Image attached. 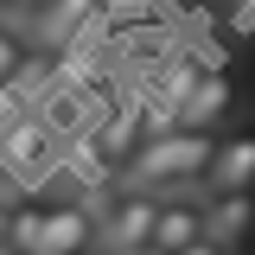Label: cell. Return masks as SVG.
Listing matches in <instances>:
<instances>
[{
    "label": "cell",
    "mask_w": 255,
    "mask_h": 255,
    "mask_svg": "<svg viewBox=\"0 0 255 255\" xmlns=\"http://www.w3.org/2000/svg\"><path fill=\"white\" fill-rule=\"evenodd\" d=\"M0 255H19V249H13V243H6V236H0Z\"/></svg>",
    "instance_id": "4fadbf2b"
},
{
    "label": "cell",
    "mask_w": 255,
    "mask_h": 255,
    "mask_svg": "<svg viewBox=\"0 0 255 255\" xmlns=\"http://www.w3.org/2000/svg\"><path fill=\"white\" fill-rule=\"evenodd\" d=\"M211 159H217V134L179 122V128H166V134H147V140L122 159V179H128V185H147V191L204 185Z\"/></svg>",
    "instance_id": "6da1fadb"
},
{
    "label": "cell",
    "mask_w": 255,
    "mask_h": 255,
    "mask_svg": "<svg viewBox=\"0 0 255 255\" xmlns=\"http://www.w3.org/2000/svg\"><path fill=\"white\" fill-rule=\"evenodd\" d=\"M96 230H102V217H96L90 198H51L45 204V249L83 255V249H96Z\"/></svg>",
    "instance_id": "277c9868"
},
{
    "label": "cell",
    "mask_w": 255,
    "mask_h": 255,
    "mask_svg": "<svg viewBox=\"0 0 255 255\" xmlns=\"http://www.w3.org/2000/svg\"><path fill=\"white\" fill-rule=\"evenodd\" d=\"M211 198V191H204ZM204 198H198V185H172V191H159V217H153V243L166 255H179L191 249L198 236H204Z\"/></svg>",
    "instance_id": "3957f363"
},
{
    "label": "cell",
    "mask_w": 255,
    "mask_h": 255,
    "mask_svg": "<svg viewBox=\"0 0 255 255\" xmlns=\"http://www.w3.org/2000/svg\"><path fill=\"white\" fill-rule=\"evenodd\" d=\"M249 230H255V185L204 198V236H217L223 249H236V243H249Z\"/></svg>",
    "instance_id": "5b68a950"
},
{
    "label": "cell",
    "mask_w": 255,
    "mask_h": 255,
    "mask_svg": "<svg viewBox=\"0 0 255 255\" xmlns=\"http://www.w3.org/2000/svg\"><path fill=\"white\" fill-rule=\"evenodd\" d=\"M26 58H32V51H26V38H19V32L6 26V19H0V83H13Z\"/></svg>",
    "instance_id": "30bf717a"
},
{
    "label": "cell",
    "mask_w": 255,
    "mask_h": 255,
    "mask_svg": "<svg viewBox=\"0 0 255 255\" xmlns=\"http://www.w3.org/2000/svg\"><path fill=\"white\" fill-rule=\"evenodd\" d=\"M230 109H236V90H230V77H223V70H204V83L185 96L179 122H185V128H211V134H217V128L230 122Z\"/></svg>",
    "instance_id": "ba28073f"
},
{
    "label": "cell",
    "mask_w": 255,
    "mask_h": 255,
    "mask_svg": "<svg viewBox=\"0 0 255 255\" xmlns=\"http://www.w3.org/2000/svg\"><path fill=\"white\" fill-rule=\"evenodd\" d=\"M0 6H6V13H19V19H32V13H38V0H0Z\"/></svg>",
    "instance_id": "8fae6325"
},
{
    "label": "cell",
    "mask_w": 255,
    "mask_h": 255,
    "mask_svg": "<svg viewBox=\"0 0 255 255\" xmlns=\"http://www.w3.org/2000/svg\"><path fill=\"white\" fill-rule=\"evenodd\" d=\"M102 6H109V0H38L32 32H38V45H45V51H64V45H70L77 32L90 26Z\"/></svg>",
    "instance_id": "8992f818"
},
{
    "label": "cell",
    "mask_w": 255,
    "mask_h": 255,
    "mask_svg": "<svg viewBox=\"0 0 255 255\" xmlns=\"http://www.w3.org/2000/svg\"><path fill=\"white\" fill-rule=\"evenodd\" d=\"M134 255H166V249H159V243H147V249H134Z\"/></svg>",
    "instance_id": "7c38bea8"
},
{
    "label": "cell",
    "mask_w": 255,
    "mask_h": 255,
    "mask_svg": "<svg viewBox=\"0 0 255 255\" xmlns=\"http://www.w3.org/2000/svg\"><path fill=\"white\" fill-rule=\"evenodd\" d=\"M102 230H96V243L109 255H134V249H147L153 243V217H159V191H147V185H115L109 198H102Z\"/></svg>",
    "instance_id": "7a4b0ae2"
},
{
    "label": "cell",
    "mask_w": 255,
    "mask_h": 255,
    "mask_svg": "<svg viewBox=\"0 0 255 255\" xmlns=\"http://www.w3.org/2000/svg\"><path fill=\"white\" fill-rule=\"evenodd\" d=\"M32 255H64V249H32Z\"/></svg>",
    "instance_id": "5bb4252c"
},
{
    "label": "cell",
    "mask_w": 255,
    "mask_h": 255,
    "mask_svg": "<svg viewBox=\"0 0 255 255\" xmlns=\"http://www.w3.org/2000/svg\"><path fill=\"white\" fill-rule=\"evenodd\" d=\"M6 243L19 255L45 249V198H13L6 204Z\"/></svg>",
    "instance_id": "9c48e42d"
},
{
    "label": "cell",
    "mask_w": 255,
    "mask_h": 255,
    "mask_svg": "<svg viewBox=\"0 0 255 255\" xmlns=\"http://www.w3.org/2000/svg\"><path fill=\"white\" fill-rule=\"evenodd\" d=\"M243 185H255V128L217 134V159L204 172V191H243Z\"/></svg>",
    "instance_id": "52a82bcc"
}]
</instances>
